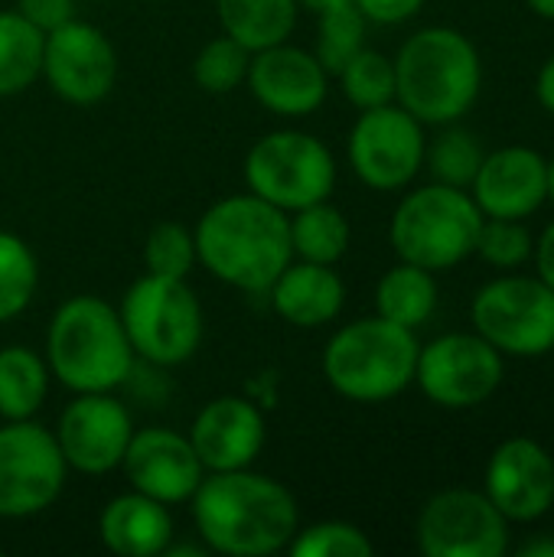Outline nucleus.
Listing matches in <instances>:
<instances>
[{
    "instance_id": "1",
    "label": "nucleus",
    "mask_w": 554,
    "mask_h": 557,
    "mask_svg": "<svg viewBox=\"0 0 554 557\" xmlns=\"http://www.w3.org/2000/svg\"><path fill=\"white\" fill-rule=\"evenodd\" d=\"M196 539L209 555L271 557L287 552L300 529L294 493L268 476L248 470L206 473L189 499Z\"/></svg>"
},
{
    "instance_id": "2",
    "label": "nucleus",
    "mask_w": 554,
    "mask_h": 557,
    "mask_svg": "<svg viewBox=\"0 0 554 557\" xmlns=\"http://www.w3.org/2000/svg\"><path fill=\"white\" fill-rule=\"evenodd\" d=\"M193 238L199 264L242 294H264L294 261L287 212L248 189L212 202L199 215Z\"/></svg>"
},
{
    "instance_id": "3",
    "label": "nucleus",
    "mask_w": 554,
    "mask_h": 557,
    "mask_svg": "<svg viewBox=\"0 0 554 557\" xmlns=\"http://www.w3.org/2000/svg\"><path fill=\"white\" fill-rule=\"evenodd\" d=\"M395 62V101L424 127L464 121L483 91V59L473 39L454 26L411 33Z\"/></svg>"
},
{
    "instance_id": "4",
    "label": "nucleus",
    "mask_w": 554,
    "mask_h": 557,
    "mask_svg": "<svg viewBox=\"0 0 554 557\" xmlns=\"http://www.w3.org/2000/svg\"><path fill=\"white\" fill-rule=\"evenodd\" d=\"M42 356L52 379L72 395L118 392L137 362L118 307L98 294H75L56 307Z\"/></svg>"
},
{
    "instance_id": "5",
    "label": "nucleus",
    "mask_w": 554,
    "mask_h": 557,
    "mask_svg": "<svg viewBox=\"0 0 554 557\" xmlns=\"http://www.w3.org/2000/svg\"><path fill=\"white\" fill-rule=\"evenodd\" d=\"M415 330L395 326L382 317H362L340 326L323 346L327 385L356 405H382L415 385L418 366Z\"/></svg>"
},
{
    "instance_id": "6",
    "label": "nucleus",
    "mask_w": 554,
    "mask_h": 557,
    "mask_svg": "<svg viewBox=\"0 0 554 557\" xmlns=\"http://www.w3.org/2000/svg\"><path fill=\"white\" fill-rule=\"evenodd\" d=\"M483 219L470 189L428 183L402 196L389 222V242L398 261L441 274L477 255Z\"/></svg>"
},
{
    "instance_id": "7",
    "label": "nucleus",
    "mask_w": 554,
    "mask_h": 557,
    "mask_svg": "<svg viewBox=\"0 0 554 557\" xmlns=\"http://www.w3.org/2000/svg\"><path fill=\"white\" fill-rule=\"evenodd\" d=\"M118 313L134 356L157 369H176L202 346L206 317L196 290L186 281L144 271V277L124 290Z\"/></svg>"
},
{
    "instance_id": "8",
    "label": "nucleus",
    "mask_w": 554,
    "mask_h": 557,
    "mask_svg": "<svg viewBox=\"0 0 554 557\" xmlns=\"http://www.w3.org/2000/svg\"><path fill=\"white\" fill-rule=\"evenodd\" d=\"M245 186L251 196L291 215L333 196L336 157L307 131H268L245 153Z\"/></svg>"
},
{
    "instance_id": "9",
    "label": "nucleus",
    "mask_w": 554,
    "mask_h": 557,
    "mask_svg": "<svg viewBox=\"0 0 554 557\" xmlns=\"http://www.w3.org/2000/svg\"><path fill=\"white\" fill-rule=\"evenodd\" d=\"M470 323L503 356H549L554 352V290L539 274L493 277L473 294Z\"/></svg>"
},
{
    "instance_id": "10",
    "label": "nucleus",
    "mask_w": 554,
    "mask_h": 557,
    "mask_svg": "<svg viewBox=\"0 0 554 557\" xmlns=\"http://www.w3.org/2000/svg\"><path fill=\"white\" fill-rule=\"evenodd\" d=\"M65 480L69 467L49 428L36 418L0 424V519L20 522L52 509Z\"/></svg>"
},
{
    "instance_id": "11",
    "label": "nucleus",
    "mask_w": 554,
    "mask_h": 557,
    "mask_svg": "<svg viewBox=\"0 0 554 557\" xmlns=\"http://www.w3.org/2000/svg\"><path fill=\"white\" fill-rule=\"evenodd\" d=\"M506 375V356L473 333H444L418 349L415 385L421 395L447 411H470L487 405Z\"/></svg>"
},
{
    "instance_id": "12",
    "label": "nucleus",
    "mask_w": 554,
    "mask_h": 557,
    "mask_svg": "<svg viewBox=\"0 0 554 557\" xmlns=\"http://www.w3.org/2000/svg\"><path fill=\"white\" fill-rule=\"evenodd\" d=\"M424 124L415 114H408L398 101L359 111L346 140L353 173L362 186L376 193H398L411 186L424 170Z\"/></svg>"
},
{
    "instance_id": "13",
    "label": "nucleus",
    "mask_w": 554,
    "mask_h": 557,
    "mask_svg": "<svg viewBox=\"0 0 554 557\" xmlns=\"http://www.w3.org/2000/svg\"><path fill=\"white\" fill-rule=\"evenodd\" d=\"M415 539L424 557H503L509 519L483 490H441L421 506Z\"/></svg>"
},
{
    "instance_id": "14",
    "label": "nucleus",
    "mask_w": 554,
    "mask_h": 557,
    "mask_svg": "<svg viewBox=\"0 0 554 557\" xmlns=\"http://www.w3.org/2000/svg\"><path fill=\"white\" fill-rule=\"evenodd\" d=\"M39 78L56 98L75 108L101 104L118 82L114 42L88 20H69L42 36V69Z\"/></svg>"
},
{
    "instance_id": "15",
    "label": "nucleus",
    "mask_w": 554,
    "mask_h": 557,
    "mask_svg": "<svg viewBox=\"0 0 554 557\" xmlns=\"http://www.w3.org/2000/svg\"><path fill=\"white\" fill-rule=\"evenodd\" d=\"M52 434L69 470L82 476H108L121 470L124 450L134 437V418L114 392H85L62 408Z\"/></svg>"
},
{
    "instance_id": "16",
    "label": "nucleus",
    "mask_w": 554,
    "mask_h": 557,
    "mask_svg": "<svg viewBox=\"0 0 554 557\" xmlns=\"http://www.w3.org/2000/svg\"><path fill=\"white\" fill-rule=\"evenodd\" d=\"M483 493L509 519V525H529L552 512L554 457L535 437L503 441L483 473Z\"/></svg>"
},
{
    "instance_id": "17",
    "label": "nucleus",
    "mask_w": 554,
    "mask_h": 557,
    "mask_svg": "<svg viewBox=\"0 0 554 557\" xmlns=\"http://www.w3.org/2000/svg\"><path fill=\"white\" fill-rule=\"evenodd\" d=\"M121 470L131 490L163 506H186L206 476L189 434L173 428H134Z\"/></svg>"
},
{
    "instance_id": "18",
    "label": "nucleus",
    "mask_w": 554,
    "mask_h": 557,
    "mask_svg": "<svg viewBox=\"0 0 554 557\" xmlns=\"http://www.w3.org/2000/svg\"><path fill=\"white\" fill-rule=\"evenodd\" d=\"M245 85L264 111L278 117H310L330 95V72L320 65L313 49L284 39L251 52Z\"/></svg>"
},
{
    "instance_id": "19",
    "label": "nucleus",
    "mask_w": 554,
    "mask_h": 557,
    "mask_svg": "<svg viewBox=\"0 0 554 557\" xmlns=\"http://www.w3.org/2000/svg\"><path fill=\"white\" fill-rule=\"evenodd\" d=\"M186 434L206 473H229L255 467L268 444V421L255 401L242 395H219L196 411Z\"/></svg>"
},
{
    "instance_id": "20",
    "label": "nucleus",
    "mask_w": 554,
    "mask_h": 557,
    "mask_svg": "<svg viewBox=\"0 0 554 557\" xmlns=\"http://www.w3.org/2000/svg\"><path fill=\"white\" fill-rule=\"evenodd\" d=\"M470 196L487 219H529L549 202V160L535 147H500L483 157Z\"/></svg>"
},
{
    "instance_id": "21",
    "label": "nucleus",
    "mask_w": 554,
    "mask_h": 557,
    "mask_svg": "<svg viewBox=\"0 0 554 557\" xmlns=\"http://www.w3.org/2000/svg\"><path fill=\"white\" fill-rule=\"evenodd\" d=\"M274 317L297 330H320L333 323L346 307V284L336 264L291 261L264 290Z\"/></svg>"
},
{
    "instance_id": "22",
    "label": "nucleus",
    "mask_w": 554,
    "mask_h": 557,
    "mask_svg": "<svg viewBox=\"0 0 554 557\" xmlns=\"http://www.w3.org/2000/svg\"><path fill=\"white\" fill-rule=\"evenodd\" d=\"M98 539L118 557H160L176 539L170 506L127 490L98 512Z\"/></svg>"
},
{
    "instance_id": "23",
    "label": "nucleus",
    "mask_w": 554,
    "mask_h": 557,
    "mask_svg": "<svg viewBox=\"0 0 554 557\" xmlns=\"http://www.w3.org/2000/svg\"><path fill=\"white\" fill-rule=\"evenodd\" d=\"M438 294L441 290L434 271L398 261L376 284V317L418 333L434 317Z\"/></svg>"
},
{
    "instance_id": "24",
    "label": "nucleus",
    "mask_w": 554,
    "mask_h": 557,
    "mask_svg": "<svg viewBox=\"0 0 554 557\" xmlns=\"http://www.w3.org/2000/svg\"><path fill=\"white\" fill-rule=\"evenodd\" d=\"M297 13V0H216L222 33L248 52L291 39Z\"/></svg>"
},
{
    "instance_id": "25",
    "label": "nucleus",
    "mask_w": 554,
    "mask_h": 557,
    "mask_svg": "<svg viewBox=\"0 0 554 557\" xmlns=\"http://www.w3.org/2000/svg\"><path fill=\"white\" fill-rule=\"evenodd\" d=\"M49 385L52 372L46 356L20 343L0 349V421L36 418L49 398Z\"/></svg>"
},
{
    "instance_id": "26",
    "label": "nucleus",
    "mask_w": 554,
    "mask_h": 557,
    "mask_svg": "<svg viewBox=\"0 0 554 557\" xmlns=\"http://www.w3.org/2000/svg\"><path fill=\"white\" fill-rule=\"evenodd\" d=\"M291 225V251L297 261L313 264H340L349 251V219L330 199L304 206L287 215Z\"/></svg>"
},
{
    "instance_id": "27",
    "label": "nucleus",
    "mask_w": 554,
    "mask_h": 557,
    "mask_svg": "<svg viewBox=\"0 0 554 557\" xmlns=\"http://www.w3.org/2000/svg\"><path fill=\"white\" fill-rule=\"evenodd\" d=\"M42 36L16 10H0V98L23 95L39 78Z\"/></svg>"
},
{
    "instance_id": "28",
    "label": "nucleus",
    "mask_w": 554,
    "mask_h": 557,
    "mask_svg": "<svg viewBox=\"0 0 554 557\" xmlns=\"http://www.w3.org/2000/svg\"><path fill=\"white\" fill-rule=\"evenodd\" d=\"M483 157H487V150H483L480 137L473 131L460 127V121H457V124H444L441 134L428 144L424 166L431 170L434 183L470 189Z\"/></svg>"
},
{
    "instance_id": "29",
    "label": "nucleus",
    "mask_w": 554,
    "mask_h": 557,
    "mask_svg": "<svg viewBox=\"0 0 554 557\" xmlns=\"http://www.w3.org/2000/svg\"><path fill=\"white\" fill-rule=\"evenodd\" d=\"M39 261L33 248L16 235L0 228V323L16 320L36 297Z\"/></svg>"
},
{
    "instance_id": "30",
    "label": "nucleus",
    "mask_w": 554,
    "mask_h": 557,
    "mask_svg": "<svg viewBox=\"0 0 554 557\" xmlns=\"http://www.w3.org/2000/svg\"><path fill=\"white\" fill-rule=\"evenodd\" d=\"M340 88L346 95V101L356 111H369V108H382L395 101V62L379 52L362 46L340 72Z\"/></svg>"
},
{
    "instance_id": "31",
    "label": "nucleus",
    "mask_w": 554,
    "mask_h": 557,
    "mask_svg": "<svg viewBox=\"0 0 554 557\" xmlns=\"http://www.w3.org/2000/svg\"><path fill=\"white\" fill-rule=\"evenodd\" d=\"M366 29H369V20L359 13L356 3H343V7L323 10V13H317L313 55L320 59V65L330 75H336L366 46Z\"/></svg>"
},
{
    "instance_id": "32",
    "label": "nucleus",
    "mask_w": 554,
    "mask_h": 557,
    "mask_svg": "<svg viewBox=\"0 0 554 557\" xmlns=\"http://www.w3.org/2000/svg\"><path fill=\"white\" fill-rule=\"evenodd\" d=\"M196 264H199V255H196L193 228L167 219L147 232V242H144V271L147 274L186 281Z\"/></svg>"
},
{
    "instance_id": "33",
    "label": "nucleus",
    "mask_w": 554,
    "mask_h": 557,
    "mask_svg": "<svg viewBox=\"0 0 554 557\" xmlns=\"http://www.w3.org/2000/svg\"><path fill=\"white\" fill-rule=\"evenodd\" d=\"M248 62H251V52L222 33L196 52L193 78L206 95H232L235 88L245 85Z\"/></svg>"
},
{
    "instance_id": "34",
    "label": "nucleus",
    "mask_w": 554,
    "mask_h": 557,
    "mask_svg": "<svg viewBox=\"0 0 554 557\" xmlns=\"http://www.w3.org/2000/svg\"><path fill=\"white\" fill-rule=\"evenodd\" d=\"M287 552L294 557H372L376 545L359 525L343 519H327L297 529Z\"/></svg>"
},
{
    "instance_id": "35",
    "label": "nucleus",
    "mask_w": 554,
    "mask_h": 557,
    "mask_svg": "<svg viewBox=\"0 0 554 557\" xmlns=\"http://www.w3.org/2000/svg\"><path fill=\"white\" fill-rule=\"evenodd\" d=\"M535 238L522 219H483L477 255L496 271H516L532 261Z\"/></svg>"
},
{
    "instance_id": "36",
    "label": "nucleus",
    "mask_w": 554,
    "mask_h": 557,
    "mask_svg": "<svg viewBox=\"0 0 554 557\" xmlns=\"http://www.w3.org/2000/svg\"><path fill=\"white\" fill-rule=\"evenodd\" d=\"M75 3L78 0H16V13L29 20L39 33H52L62 23L75 20Z\"/></svg>"
},
{
    "instance_id": "37",
    "label": "nucleus",
    "mask_w": 554,
    "mask_h": 557,
    "mask_svg": "<svg viewBox=\"0 0 554 557\" xmlns=\"http://www.w3.org/2000/svg\"><path fill=\"white\" fill-rule=\"evenodd\" d=\"M359 7V13L369 20V23H379V26H402L408 20H415L428 0H353Z\"/></svg>"
},
{
    "instance_id": "38",
    "label": "nucleus",
    "mask_w": 554,
    "mask_h": 557,
    "mask_svg": "<svg viewBox=\"0 0 554 557\" xmlns=\"http://www.w3.org/2000/svg\"><path fill=\"white\" fill-rule=\"evenodd\" d=\"M532 261H535L539 277L554 290V219L545 225V232L539 235V242L532 248Z\"/></svg>"
},
{
    "instance_id": "39",
    "label": "nucleus",
    "mask_w": 554,
    "mask_h": 557,
    "mask_svg": "<svg viewBox=\"0 0 554 557\" xmlns=\"http://www.w3.org/2000/svg\"><path fill=\"white\" fill-rule=\"evenodd\" d=\"M535 98L549 114H554V52L542 62V69L535 75Z\"/></svg>"
},
{
    "instance_id": "40",
    "label": "nucleus",
    "mask_w": 554,
    "mask_h": 557,
    "mask_svg": "<svg viewBox=\"0 0 554 557\" xmlns=\"http://www.w3.org/2000/svg\"><path fill=\"white\" fill-rule=\"evenodd\" d=\"M519 557H554V535H539V539H529Z\"/></svg>"
},
{
    "instance_id": "41",
    "label": "nucleus",
    "mask_w": 554,
    "mask_h": 557,
    "mask_svg": "<svg viewBox=\"0 0 554 557\" xmlns=\"http://www.w3.org/2000/svg\"><path fill=\"white\" fill-rule=\"evenodd\" d=\"M343 3H353V0H297V7L310 10V13H323V10H333V7H343Z\"/></svg>"
},
{
    "instance_id": "42",
    "label": "nucleus",
    "mask_w": 554,
    "mask_h": 557,
    "mask_svg": "<svg viewBox=\"0 0 554 557\" xmlns=\"http://www.w3.org/2000/svg\"><path fill=\"white\" fill-rule=\"evenodd\" d=\"M526 7H529L535 16H542V20H552L554 23V0H526Z\"/></svg>"
},
{
    "instance_id": "43",
    "label": "nucleus",
    "mask_w": 554,
    "mask_h": 557,
    "mask_svg": "<svg viewBox=\"0 0 554 557\" xmlns=\"http://www.w3.org/2000/svg\"><path fill=\"white\" fill-rule=\"evenodd\" d=\"M549 202H554V157L549 160Z\"/></svg>"
},
{
    "instance_id": "44",
    "label": "nucleus",
    "mask_w": 554,
    "mask_h": 557,
    "mask_svg": "<svg viewBox=\"0 0 554 557\" xmlns=\"http://www.w3.org/2000/svg\"><path fill=\"white\" fill-rule=\"evenodd\" d=\"M91 3H98V0H91Z\"/></svg>"
}]
</instances>
